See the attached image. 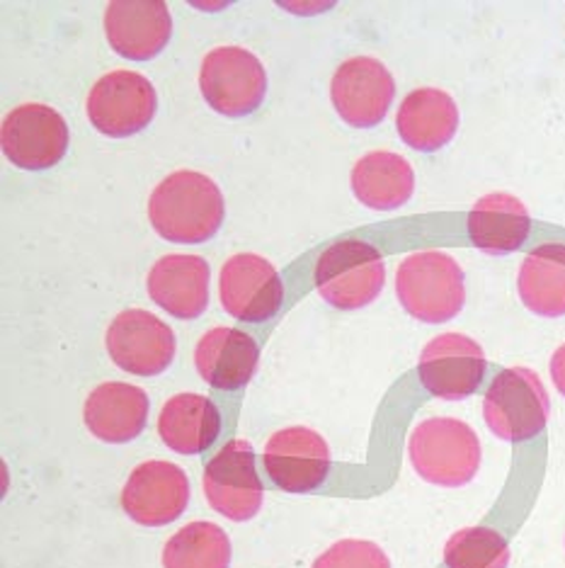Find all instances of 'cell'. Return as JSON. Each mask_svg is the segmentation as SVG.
<instances>
[{"label":"cell","mask_w":565,"mask_h":568,"mask_svg":"<svg viewBox=\"0 0 565 568\" xmlns=\"http://www.w3.org/2000/svg\"><path fill=\"white\" fill-rule=\"evenodd\" d=\"M226 204L218 185L197 171H175L151 192L148 219L173 243H204L224 224Z\"/></svg>","instance_id":"6da1fadb"},{"label":"cell","mask_w":565,"mask_h":568,"mask_svg":"<svg viewBox=\"0 0 565 568\" xmlns=\"http://www.w3.org/2000/svg\"><path fill=\"white\" fill-rule=\"evenodd\" d=\"M396 294L405 312L422 324H446L466 304L464 270L440 251L413 253L398 267Z\"/></svg>","instance_id":"7a4b0ae2"},{"label":"cell","mask_w":565,"mask_h":568,"mask_svg":"<svg viewBox=\"0 0 565 568\" xmlns=\"http://www.w3.org/2000/svg\"><path fill=\"white\" fill-rule=\"evenodd\" d=\"M408 455L420 479L444 488L476 479L483 457L476 430L456 418L422 420L410 435Z\"/></svg>","instance_id":"3957f363"},{"label":"cell","mask_w":565,"mask_h":568,"mask_svg":"<svg viewBox=\"0 0 565 568\" xmlns=\"http://www.w3.org/2000/svg\"><path fill=\"white\" fill-rule=\"evenodd\" d=\"M548 410V394L530 367L500 369L483 398L487 428L507 443H526L542 435Z\"/></svg>","instance_id":"277c9868"},{"label":"cell","mask_w":565,"mask_h":568,"mask_svg":"<svg viewBox=\"0 0 565 568\" xmlns=\"http://www.w3.org/2000/svg\"><path fill=\"white\" fill-rule=\"evenodd\" d=\"M387 282V265L377 248L362 241L330 245L316 265V287L336 308H362L377 300Z\"/></svg>","instance_id":"5b68a950"},{"label":"cell","mask_w":565,"mask_h":568,"mask_svg":"<svg viewBox=\"0 0 565 568\" xmlns=\"http://www.w3.org/2000/svg\"><path fill=\"white\" fill-rule=\"evenodd\" d=\"M199 88L209 108L226 118H246L267 93V73L260 59L240 47H218L202 61Z\"/></svg>","instance_id":"8992f818"},{"label":"cell","mask_w":565,"mask_h":568,"mask_svg":"<svg viewBox=\"0 0 565 568\" xmlns=\"http://www.w3.org/2000/svg\"><path fill=\"white\" fill-rule=\"evenodd\" d=\"M156 108V88L136 71H112L102 75L85 102L88 120L97 132L112 139L132 136L146 129Z\"/></svg>","instance_id":"52a82bcc"},{"label":"cell","mask_w":565,"mask_h":568,"mask_svg":"<svg viewBox=\"0 0 565 568\" xmlns=\"http://www.w3.org/2000/svg\"><path fill=\"white\" fill-rule=\"evenodd\" d=\"M204 496L209 506L234 523L253 520L263 508V481L255 469V452L246 440H234L216 452L204 469Z\"/></svg>","instance_id":"ba28073f"},{"label":"cell","mask_w":565,"mask_h":568,"mask_svg":"<svg viewBox=\"0 0 565 568\" xmlns=\"http://www.w3.org/2000/svg\"><path fill=\"white\" fill-rule=\"evenodd\" d=\"M485 367V353L476 341L461 333H442L422 347L418 377L434 398L461 402L479 392Z\"/></svg>","instance_id":"9c48e42d"},{"label":"cell","mask_w":565,"mask_h":568,"mask_svg":"<svg viewBox=\"0 0 565 568\" xmlns=\"http://www.w3.org/2000/svg\"><path fill=\"white\" fill-rule=\"evenodd\" d=\"M107 353L120 369L136 377H156L177 353L175 333L144 308H126L107 328Z\"/></svg>","instance_id":"30bf717a"},{"label":"cell","mask_w":565,"mask_h":568,"mask_svg":"<svg viewBox=\"0 0 565 568\" xmlns=\"http://www.w3.org/2000/svg\"><path fill=\"white\" fill-rule=\"evenodd\" d=\"M0 144L6 159L24 171H47L69 149V126L61 114L40 102L20 105L3 120Z\"/></svg>","instance_id":"8fae6325"},{"label":"cell","mask_w":565,"mask_h":568,"mask_svg":"<svg viewBox=\"0 0 565 568\" xmlns=\"http://www.w3.org/2000/svg\"><path fill=\"white\" fill-rule=\"evenodd\" d=\"M189 503L187 474L177 464L151 459L138 464L122 490V508L144 527H163L177 520Z\"/></svg>","instance_id":"7c38bea8"},{"label":"cell","mask_w":565,"mask_h":568,"mask_svg":"<svg viewBox=\"0 0 565 568\" xmlns=\"http://www.w3.org/2000/svg\"><path fill=\"white\" fill-rule=\"evenodd\" d=\"M396 95L391 71L379 59L355 57L332 75L330 98L350 126L369 129L383 122Z\"/></svg>","instance_id":"4fadbf2b"},{"label":"cell","mask_w":565,"mask_h":568,"mask_svg":"<svg viewBox=\"0 0 565 568\" xmlns=\"http://www.w3.org/2000/svg\"><path fill=\"white\" fill-rule=\"evenodd\" d=\"M218 296L228 316L258 324L277 314L285 290L273 263L255 253H238L222 267Z\"/></svg>","instance_id":"5bb4252c"},{"label":"cell","mask_w":565,"mask_h":568,"mask_svg":"<svg viewBox=\"0 0 565 568\" xmlns=\"http://www.w3.org/2000/svg\"><path fill=\"white\" fill-rule=\"evenodd\" d=\"M330 467V447L316 430L285 428L269 437L265 447V469L287 494H306L326 481Z\"/></svg>","instance_id":"9a60e30c"},{"label":"cell","mask_w":565,"mask_h":568,"mask_svg":"<svg viewBox=\"0 0 565 568\" xmlns=\"http://www.w3.org/2000/svg\"><path fill=\"white\" fill-rule=\"evenodd\" d=\"M105 34L120 57L148 61L171 42V10L161 0H114L105 10Z\"/></svg>","instance_id":"2e32d148"},{"label":"cell","mask_w":565,"mask_h":568,"mask_svg":"<svg viewBox=\"0 0 565 568\" xmlns=\"http://www.w3.org/2000/svg\"><path fill=\"white\" fill-rule=\"evenodd\" d=\"M148 294L175 318H197L209 304V265L199 255H165L151 267Z\"/></svg>","instance_id":"e0dca14e"},{"label":"cell","mask_w":565,"mask_h":568,"mask_svg":"<svg viewBox=\"0 0 565 568\" xmlns=\"http://www.w3.org/2000/svg\"><path fill=\"white\" fill-rule=\"evenodd\" d=\"M83 420L102 443H132L148 420V396L138 386L105 382L85 398Z\"/></svg>","instance_id":"ac0fdd59"},{"label":"cell","mask_w":565,"mask_h":568,"mask_svg":"<svg viewBox=\"0 0 565 568\" xmlns=\"http://www.w3.org/2000/svg\"><path fill=\"white\" fill-rule=\"evenodd\" d=\"M258 343L236 328H212L202 335L195 347L199 377L222 392L243 389L258 369Z\"/></svg>","instance_id":"d6986e66"},{"label":"cell","mask_w":565,"mask_h":568,"mask_svg":"<svg viewBox=\"0 0 565 568\" xmlns=\"http://www.w3.org/2000/svg\"><path fill=\"white\" fill-rule=\"evenodd\" d=\"M396 126L410 149L440 151L456 134L459 108L454 98L440 88H418L398 108Z\"/></svg>","instance_id":"ffe728a7"},{"label":"cell","mask_w":565,"mask_h":568,"mask_svg":"<svg viewBox=\"0 0 565 568\" xmlns=\"http://www.w3.org/2000/svg\"><path fill=\"white\" fill-rule=\"evenodd\" d=\"M355 197L369 210L389 212L403 206L415 190V173L393 151H371L359 159L350 175Z\"/></svg>","instance_id":"44dd1931"},{"label":"cell","mask_w":565,"mask_h":568,"mask_svg":"<svg viewBox=\"0 0 565 568\" xmlns=\"http://www.w3.org/2000/svg\"><path fill=\"white\" fill-rule=\"evenodd\" d=\"M530 212L526 206L505 192L485 195L469 214V236L476 248L503 255L517 251L530 234Z\"/></svg>","instance_id":"7402d4cb"},{"label":"cell","mask_w":565,"mask_h":568,"mask_svg":"<svg viewBox=\"0 0 565 568\" xmlns=\"http://www.w3.org/2000/svg\"><path fill=\"white\" fill-rule=\"evenodd\" d=\"M222 428L216 406L199 394H177L165 402L158 416L161 440L177 455H199Z\"/></svg>","instance_id":"603a6c76"},{"label":"cell","mask_w":565,"mask_h":568,"mask_svg":"<svg viewBox=\"0 0 565 568\" xmlns=\"http://www.w3.org/2000/svg\"><path fill=\"white\" fill-rule=\"evenodd\" d=\"M522 304L544 318L565 316V245L546 243L524 257L517 277Z\"/></svg>","instance_id":"cb8c5ba5"},{"label":"cell","mask_w":565,"mask_h":568,"mask_svg":"<svg viewBox=\"0 0 565 568\" xmlns=\"http://www.w3.org/2000/svg\"><path fill=\"white\" fill-rule=\"evenodd\" d=\"M230 539L214 523H189L165 541L163 568H228Z\"/></svg>","instance_id":"d4e9b609"},{"label":"cell","mask_w":565,"mask_h":568,"mask_svg":"<svg viewBox=\"0 0 565 568\" xmlns=\"http://www.w3.org/2000/svg\"><path fill=\"white\" fill-rule=\"evenodd\" d=\"M446 568H507L510 541L493 527L476 525L459 529L444 547Z\"/></svg>","instance_id":"484cf974"},{"label":"cell","mask_w":565,"mask_h":568,"mask_svg":"<svg viewBox=\"0 0 565 568\" xmlns=\"http://www.w3.org/2000/svg\"><path fill=\"white\" fill-rule=\"evenodd\" d=\"M311 568H391V561L374 541L342 539L320 554Z\"/></svg>","instance_id":"4316f807"},{"label":"cell","mask_w":565,"mask_h":568,"mask_svg":"<svg viewBox=\"0 0 565 568\" xmlns=\"http://www.w3.org/2000/svg\"><path fill=\"white\" fill-rule=\"evenodd\" d=\"M551 379H554L556 389L565 396V343L551 357Z\"/></svg>","instance_id":"83f0119b"}]
</instances>
